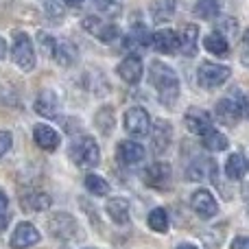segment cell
Masks as SVG:
<instances>
[{
  "label": "cell",
  "mask_w": 249,
  "mask_h": 249,
  "mask_svg": "<svg viewBox=\"0 0 249 249\" xmlns=\"http://www.w3.org/2000/svg\"><path fill=\"white\" fill-rule=\"evenodd\" d=\"M53 59H55L59 66H64V68H70V66L77 64V59H79V51H77V46H74L72 42L64 39V42H57L55 57H53Z\"/></svg>",
  "instance_id": "obj_21"
},
{
  "label": "cell",
  "mask_w": 249,
  "mask_h": 249,
  "mask_svg": "<svg viewBox=\"0 0 249 249\" xmlns=\"http://www.w3.org/2000/svg\"><path fill=\"white\" fill-rule=\"evenodd\" d=\"M118 77H121L124 83H129V86H136L142 79V59L138 55L124 57L121 61V66H118Z\"/></svg>",
  "instance_id": "obj_14"
},
{
  "label": "cell",
  "mask_w": 249,
  "mask_h": 249,
  "mask_svg": "<svg viewBox=\"0 0 249 249\" xmlns=\"http://www.w3.org/2000/svg\"><path fill=\"white\" fill-rule=\"evenodd\" d=\"M175 249H197V247H193V245H186V243H184V245H179V247H175Z\"/></svg>",
  "instance_id": "obj_42"
},
{
  "label": "cell",
  "mask_w": 249,
  "mask_h": 249,
  "mask_svg": "<svg viewBox=\"0 0 249 249\" xmlns=\"http://www.w3.org/2000/svg\"><path fill=\"white\" fill-rule=\"evenodd\" d=\"M105 208H107V214L114 223H118V225L129 223V201L127 199H121V197L109 199Z\"/></svg>",
  "instance_id": "obj_22"
},
{
  "label": "cell",
  "mask_w": 249,
  "mask_h": 249,
  "mask_svg": "<svg viewBox=\"0 0 249 249\" xmlns=\"http://www.w3.org/2000/svg\"><path fill=\"white\" fill-rule=\"evenodd\" d=\"M4 55H7V42H4V39L0 37V59H2Z\"/></svg>",
  "instance_id": "obj_39"
},
{
  "label": "cell",
  "mask_w": 249,
  "mask_h": 249,
  "mask_svg": "<svg viewBox=\"0 0 249 249\" xmlns=\"http://www.w3.org/2000/svg\"><path fill=\"white\" fill-rule=\"evenodd\" d=\"M86 188L90 190L92 195H99V197H103V195L109 193V184L99 175H88L86 177Z\"/></svg>",
  "instance_id": "obj_30"
},
{
  "label": "cell",
  "mask_w": 249,
  "mask_h": 249,
  "mask_svg": "<svg viewBox=\"0 0 249 249\" xmlns=\"http://www.w3.org/2000/svg\"><path fill=\"white\" fill-rule=\"evenodd\" d=\"M175 11H177V0H155L151 4V18L155 22H160V24L171 20L175 16Z\"/></svg>",
  "instance_id": "obj_25"
},
{
  "label": "cell",
  "mask_w": 249,
  "mask_h": 249,
  "mask_svg": "<svg viewBox=\"0 0 249 249\" xmlns=\"http://www.w3.org/2000/svg\"><path fill=\"white\" fill-rule=\"evenodd\" d=\"M33 140L39 149L44 151H55L59 146V133L48 124H35L33 127Z\"/></svg>",
  "instance_id": "obj_19"
},
{
  "label": "cell",
  "mask_w": 249,
  "mask_h": 249,
  "mask_svg": "<svg viewBox=\"0 0 249 249\" xmlns=\"http://www.w3.org/2000/svg\"><path fill=\"white\" fill-rule=\"evenodd\" d=\"M22 203V210H29V212H42L51 206V197L46 193H39V190H33V193L24 195L20 199Z\"/></svg>",
  "instance_id": "obj_23"
},
{
  "label": "cell",
  "mask_w": 249,
  "mask_h": 249,
  "mask_svg": "<svg viewBox=\"0 0 249 249\" xmlns=\"http://www.w3.org/2000/svg\"><path fill=\"white\" fill-rule=\"evenodd\" d=\"M171 136H173V127L166 121H155L153 129H151V144H153L155 153H164L171 144Z\"/></svg>",
  "instance_id": "obj_16"
},
{
  "label": "cell",
  "mask_w": 249,
  "mask_h": 249,
  "mask_svg": "<svg viewBox=\"0 0 249 249\" xmlns=\"http://www.w3.org/2000/svg\"><path fill=\"white\" fill-rule=\"evenodd\" d=\"M199 48V26L197 24H186L179 37V51L186 57H195Z\"/></svg>",
  "instance_id": "obj_20"
},
{
  "label": "cell",
  "mask_w": 249,
  "mask_h": 249,
  "mask_svg": "<svg viewBox=\"0 0 249 249\" xmlns=\"http://www.w3.org/2000/svg\"><path fill=\"white\" fill-rule=\"evenodd\" d=\"M35 112L39 116H46V118H57L59 116V99L53 90H44L39 92L37 101H35Z\"/></svg>",
  "instance_id": "obj_18"
},
{
  "label": "cell",
  "mask_w": 249,
  "mask_h": 249,
  "mask_svg": "<svg viewBox=\"0 0 249 249\" xmlns=\"http://www.w3.org/2000/svg\"><path fill=\"white\" fill-rule=\"evenodd\" d=\"M230 249H249V236H238L232 241Z\"/></svg>",
  "instance_id": "obj_36"
},
{
  "label": "cell",
  "mask_w": 249,
  "mask_h": 249,
  "mask_svg": "<svg viewBox=\"0 0 249 249\" xmlns=\"http://www.w3.org/2000/svg\"><path fill=\"white\" fill-rule=\"evenodd\" d=\"M70 158L77 166L81 168H94L101 160V153H99V144L92 136H81L72 142L70 146Z\"/></svg>",
  "instance_id": "obj_2"
},
{
  "label": "cell",
  "mask_w": 249,
  "mask_h": 249,
  "mask_svg": "<svg viewBox=\"0 0 249 249\" xmlns=\"http://www.w3.org/2000/svg\"><path fill=\"white\" fill-rule=\"evenodd\" d=\"M151 46L155 48L158 53H164V55H171L179 48V35L171 29H162V31H155L151 35Z\"/></svg>",
  "instance_id": "obj_13"
},
{
  "label": "cell",
  "mask_w": 249,
  "mask_h": 249,
  "mask_svg": "<svg viewBox=\"0 0 249 249\" xmlns=\"http://www.w3.org/2000/svg\"><path fill=\"white\" fill-rule=\"evenodd\" d=\"M61 2H64V4H70V7H79L83 0H61Z\"/></svg>",
  "instance_id": "obj_41"
},
{
  "label": "cell",
  "mask_w": 249,
  "mask_h": 249,
  "mask_svg": "<svg viewBox=\"0 0 249 249\" xmlns=\"http://www.w3.org/2000/svg\"><path fill=\"white\" fill-rule=\"evenodd\" d=\"M9 243H11L13 249H29L39 243V232L31 223H18V228L13 230Z\"/></svg>",
  "instance_id": "obj_10"
},
{
  "label": "cell",
  "mask_w": 249,
  "mask_h": 249,
  "mask_svg": "<svg viewBox=\"0 0 249 249\" xmlns=\"http://www.w3.org/2000/svg\"><path fill=\"white\" fill-rule=\"evenodd\" d=\"M190 208L197 212L201 219H212L219 212V206H216L214 197L210 195V190H197V193L190 197Z\"/></svg>",
  "instance_id": "obj_9"
},
{
  "label": "cell",
  "mask_w": 249,
  "mask_h": 249,
  "mask_svg": "<svg viewBox=\"0 0 249 249\" xmlns=\"http://www.w3.org/2000/svg\"><path fill=\"white\" fill-rule=\"evenodd\" d=\"M96 127H99L101 133H105V136H109V133H112V127H114V112H112V107L99 109V114H96Z\"/></svg>",
  "instance_id": "obj_29"
},
{
  "label": "cell",
  "mask_w": 249,
  "mask_h": 249,
  "mask_svg": "<svg viewBox=\"0 0 249 249\" xmlns=\"http://www.w3.org/2000/svg\"><path fill=\"white\" fill-rule=\"evenodd\" d=\"M94 2H96V7L103 13H107V16H116V13L121 11V0H94Z\"/></svg>",
  "instance_id": "obj_34"
},
{
  "label": "cell",
  "mask_w": 249,
  "mask_h": 249,
  "mask_svg": "<svg viewBox=\"0 0 249 249\" xmlns=\"http://www.w3.org/2000/svg\"><path fill=\"white\" fill-rule=\"evenodd\" d=\"M203 146H206L208 151H225L228 149V138L223 136L221 131H216V129H210L208 133H203Z\"/></svg>",
  "instance_id": "obj_27"
},
{
  "label": "cell",
  "mask_w": 249,
  "mask_h": 249,
  "mask_svg": "<svg viewBox=\"0 0 249 249\" xmlns=\"http://www.w3.org/2000/svg\"><path fill=\"white\" fill-rule=\"evenodd\" d=\"M247 158L243 153H232L228 158V162H225V175L230 177V179H241L243 175L247 173Z\"/></svg>",
  "instance_id": "obj_26"
},
{
  "label": "cell",
  "mask_w": 249,
  "mask_h": 249,
  "mask_svg": "<svg viewBox=\"0 0 249 249\" xmlns=\"http://www.w3.org/2000/svg\"><path fill=\"white\" fill-rule=\"evenodd\" d=\"M44 4V11H46V16L51 18V20L59 22L61 18H64V7H61L59 0H42Z\"/></svg>",
  "instance_id": "obj_32"
},
{
  "label": "cell",
  "mask_w": 249,
  "mask_h": 249,
  "mask_svg": "<svg viewBox=\"0 0 249 249\" xmlns=\"http://www.w3.org/2000/svg\"><path fill=\"white\" fill-rule=\"evenodd\" d=\"M184 123H186V129H188L190 133H195V136H203V133H208L212 129V118L208 112H203V109H188L184 116Z\"/></svg>",
  "instance_id": "obj_11"
},
{
  "label": "cell",
  "mask_w": 249,
  "mask_h": 249,
  "mask_svg": "<svg viewBox=\"0 0 249 249\" xmlns=\"http://www.w3.org/2000/svg\"><path fill=\"white\" fill-rule=\"evenodd\" d=\"M48 232H51L55 238H59V241H68V238H72L74 234H77V221H74L70 214L59 212V214H55L51 219Z\"/></svg>",
  "instance_id": "obj_8"
},
{
  "label": "cell",
  "mask_w": 249,
  "mask_h": 249,
  "mask_svg": "<svg viewBox=\"0 0 249 249\" xmlns=\"http://www.w3.org/2000/svg\"><path fill=\"white\" fill-rule=\"evenodd\" d=\"M241 116H243V101L241 99L236 101V99H232V96H228V99H221L219 103H216V118L223 124H234Z\"/></svg>",
  "instance_id": "obj_12"
},
{
  "label": "cell",
  "mask_w": 249,
  "mask_h": 249,
  "mask_svg": "<svg viewBox=\"0 0 249 249\" xmlns=\"http://www.w3.org/2000/svg\"><path fill=\"white\" fill-rule=\"evenodd\" d=\"M144 184L155 190H166L171 184V166L166 162H155L144 171Z\"/></svg>",
  "instance_id": "obj_7"
},
{
  "label": "cell",
  "mask_w": 249,
  "mask_h": 249,
  "mask_svg": "<svg viewBox=\"0 0 249 249\" xmlns=\"http://www.w3.org/2000/svg\"><path fill=\"white\" fill-rule=\"evenodd\" d=\"M81 24H83V29H86L88 33L94 35V37H99L101 42H105V44L116 42L118 35H121V31H118L116 24H112V22H105V20H101V18H96V16L83 18Z\"/></svg>",
  "instance_id": "obj_5"
},
{
  "label": "cell",
  "mask_w": 249,
  "mask_h": 249,
  "mask_svg": "<svg viewBox=\"0 0 249 249\" xmlns=\"http://www.w3.org/2000/svg\"><path fill=\"white\" fill-rule=\"evenodd\" d=\"M7 206H9V199H7V195L0 190V214H7Z\"/></svg>",
  "instance_id": "obj_37"
},
{
  "label": "cell",
  "mask_w": 249,
  "mask_h": 249,
  "mask_svg": "<svg viewBox=\"0 0 249 249\" xmlns=\"http://www.w3.org/2000/svg\"><path fill=\"white\" fill-rule=\"evenodd\" d=\"M11 144H13L11 133H9V131H0V158H4V155L9 153Z\"/></svg>",
  "instance_id": "obj_35"
},
{
  "label": "cell",
  "mask_w": 249,
  "mask_h": 249,
  "mask_svg": "<svg viewBox=\"0 0 249 249\" xmlns=\"http://www.w3.org/2000/svg\"><path fill=\"white\" fill-rule=\"evenodd\" d=\"M245 42H247V44H249V29H247V31H245Z\"/></svg>",
  "instance_id": "obj_43"
},
{
  "label": "cell",
  "mask_w": 249,
  "mask_h": 249,
  "mask_svg": "<svg viewBox=\"0 0 249 249\" xmlns=\"http://www.w3.org/2000/svg\"><path fill=\"white\" fill-rule=\"evenodd\" d=\"M124 129H127V133H131V136H149L151 131V118L149 114H146L144 107H129L127 112H124Z\"/></svg>",
  "instance_id": "obj_6"
},
{
  "label": "cell",
  "mask_w": 249,
  "mask_h": 249,
  "mask_svg": "<svg viewBox=\"0 0 249 249\" xmlns=\"http://www.w3.org/2000/svg\"><path fill=\"white\" fill-rule=\"evenodd\" d=\"M230 74H232V70H230L228 66L212 64V61H203V64L199 66V70H197V81H199V86L201 88L212 90V88L223 86V83L230 79Z\"/></svg>",
  "instance_id": "obj_4"
},
{
  "label": "cell",
  "mask_w": 249,
  "mask_h": 249,
  "mask_svg": "<svg viewBox=\"0 0 249 249\" xmlns=\"http://www.w3.org/2000/svg\"><path fill=\"white\" fill-rule=\"evenodd\" d=\"M11 57L16 61L18 68H22L24 72L35 68V48H33V42L26 33L22 31H16L13 33V44H11Z\"/></svg>",
  "instance_id": "obj_3"
},
{
  "label": "cell",
  "mask_w": 249,
  "mask_h": 249,
  "mask_svg": "<svg viewBox=\"0 0 249 249\" xmlns=\"http://www.w3.org/2000/svg\"><path fill=\"white\" fill-rule=\"evenodd\" d=\"M203 48L210 51L212 55H228L230 53V42L221 31H214V33H208L203 37Z\"/></svg>",
  "instance_id": "obj_24"
},
{
  "label": "cell",
  "mask_w": 249,
  "mask_h": 249,
  "mask_svg": "<svg viewBox=\"0 0 249 249\" xmlns=\"http://www.w3.org/2000/svg\"><path fill=\"white\" fill-rule=\"evenodd\" d=\"M214 173H216V164L210 158H197L186 168V177L193 181H203L208 177H214Z\"/></svg>",
  "instance_id": "obj_17"
},
{
  "label": "cell",
  "mask_w": 249,
  "mask_h": 249,
  "mask_svg": "<svg viewBox=\"0 0 249 249\" xmlns=\"http://www.w3.org/2000/svg\"><path fill=\"white\" fill-rule=\"evenodd\" d=\"M7 223H9V216L7 214H0V232L7 228Z\"/></svg>",
  "instance_id": "obj_40"
},
{
  "label": "cell",
  "mask_w": 249,
  "mask_h": 249,
  "mask_svg": "<svg viewBox=\"0 0 249 249\" xmlns=\"http://www.w3.org/2000/svg\"><path fill=\"white\" fill-rule=\"evenodd\" d=\"M37 39H39V48H42L44 55L55 57V48H57L55 37H53V35H48V33H44V31H39V33H37Z\"/></svg>",
  "instance_id": "obj_33"
},
{
  "label": "cell",
  "mask_w": 249,
  "mask_h": 249,
  "mask_svg": "<svg viewBox=\"0 0 249 249\" xmlns=\"http://www.w3.org/2000/svg\"><path fill=\"white\" fill-rule=\"evenodd\" d=\"M243 114H245V116L249 118V94L245 96V99H243Z\"/></svg>",
  "instance_id": "obj_38"
},
{
  "label": "cell",
  "mask_w": 249,
  "mask_h": 249,
  "mask_svg": "<svg viewBox=\"0 0 249 249\" xmlns=\"http://www.w3.org/2000/svg\"><path fill=\"white\" fill-rule=\"evenodd\" d=\"M195 13L199 18H203V20H210V18H214L219 13V2L216 0H199L197 7H195Z\"/></svg>",
  "instance_id": "obj_31"
},
{
  "label": "cell",
  "mask_w": 249,
  "mask_h": 249,
  "mask_svg": "<svg viewBox=\"0 0 249 249\" xmlns=\"http://www.w3.org/2000/svg\"><path fill=\"white\" fill-rule=\"evenodd\" d=\"M149 228L155 230V232H166L168 230V216L164 208H155V210L149 212Z\"/></svg>",
  "instance_id": "obj_28"
},
{
  "label": "cell",
  "mask_w": 249,
  "mask_h": 249,
  "mask_svg": "<svg viewBox=\"0 0 249 249\" xmlns=\"http://www.w3.org/2000/svg\"><path fill=\"white\" fill-rule=\"evenodd\" d=\"M116 158H118V162L127 164V166H133V164L142 162V158H144V146L133 140H123L116 149Z\"/></svg>",
  "instance_id": "obj_15"
},
{
  "label": "cell",
  "mask_w": 249,
  "mask_h": 249,
  "mask_svg": "<svg viewBox=\"0 0 249 249\" xmlns=\"http://www.w3.org/2000/svg\"><path fill=\"white\" fill-rule=\"evenodd\" d=\"M149 81L158 92V99L162 105H173L179 96V79L173 68H168L162 61H151Z\"/></svg>",
  "instance_id": "obj_1"
}]
</instances>
